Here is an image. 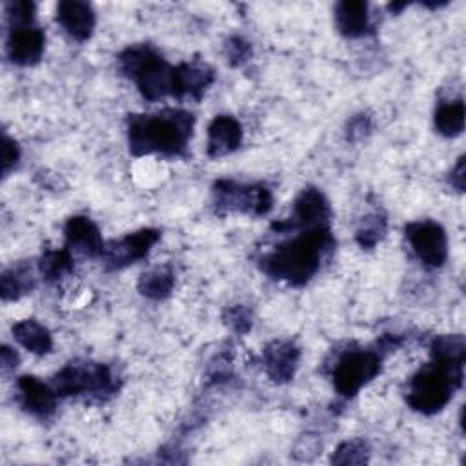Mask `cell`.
Returning a JSON list of instances; mask_svg holds the SVG:
<instances>
[{
  "instance_id": "1",
  "label": "cell",
  "mask_w": 466,
  "mask_h": 466,
  "mask_svg": "<svg viewBox=\"0 0 466 466\" xmlns=\"http://www.w3.org/2000/svg\"><path fill=\"white\" fill-rule=\"evenodd\" d=\"M333 246L335 240L328 226L311 228L264 257L262 269L273 279L302 286L319 271L324 253Z\"/></svg>"
},
{
  "instance_id": "2",
  "label": "cell",
  "mask_w": 466,
  "mask_h": 466,
  "mask_svg": "<svg viewBox=\"0 0 466 466\" xmlns=\"http://www.w3.org/2000/svg\"><path fill=\"white\" fill-rule=\"evenodd\" d=\"M193 131V115L182 109H164L153 115H131L127 120L129 151L142 155H180Z\"/></svg>"
},
{
  "instance_id": "3",
  "label": "cell",
  "mask_w": 466,
  "mask_h": 466,
  "mask_svg": "<svg viewBox=\"0 0 466 466\" xmlns=\"http://www.w3.org/2000/svg\"><path fill=\"white\" fill-rule=\"evenodd\" d=\"M462 368H455L439 360L422 366L408 382L406 400L408 404L426 415L441 411L453 391L461 386Z\"/></svg>"
},
{
  "instance_id": "4",
  "label": "cell",
  "mask_w": 466,
  "mask_h": 466,
  "mask_svg": "<svg viewBox=\"0 0 466 466\" xmlns=\"http://www.w3.org/2000/svg\"><path fill=\"white\" fill-rule=\"evenodd\" d=\"M118 69L135 80L142 96L151 102L167 95L175 96V67L149 47L135 46L126 49L118 56Z\"/></svg>"
},
{
  "instance_id": "5",
  "label": "cell",
  "mask_w": 466,
  "mask_h": 466,
  "mask_svg": "<svg viewBox=\"0 0 466 466\" xmlns=\"http://www.w3.org/2000/svg\"><path fill=\"white\" fill-rule=\"evenodd\" d=\"M51 386L58 397L106 395L116 390L109 368L98 362H69L55 377Z\"/></svg>"
},
{
  "instance_id": "6",
  "label": "cell",
  "mask_w": 466,
  "mask_h": 466,
  "mask_svg": "<svg viewBox=\"0 0 466 466\" xmlns=\"http://www.w3.org/2000/svg\"><path fill=\"white\" fill-rule=\"evenodd\" d=\"M382 357L375 350H350L337 359L331 370L335 390L342 397H353L380 371Z\"/></svg>"
},
{
  "instance_id": "7",
  "label": "cell",
  "mask_w": 466,
  "mask_h": 466,
  "mask_svg": "<svg viewBox=\"0 0 466 466\" xmlns=\"http://www.w3.org/2000/svg\"><path fill=\"white\" fill-rule=\"evenodd\" d=\"M213 193L218 208L251 215H266L273 204L271 193L264 186H244L233 180H218Z\"/></svg>"
},
{
  "instance_id": "8",
  "label": "cell",
  "mask_w": 466,
  "mask_h": 466,
  "mask_svg": "<svg viewBox=\"0 0 466 466\" xmlns=\"http://www.w3.org/2000/svg\"><path fill=\"white\" fill-rule=\"evenodd\" d=\"M406 237L419 257L428 268H441L448 257V238L441 224L433 220H417L406 226Z\"/></svg>"
},
{
  "instance_id": "9",
  "label": "cell",
  "mask_w": 466,
  "mask_h": 466,
  "mask_svg": "<svg viewBox=\"0 0 466 466\" xmlns=\"http://www.w3.org/2000/svg\"><path fill=\"white\" fill-rule=\"evenodd\" d=\"M158 238H160V233L157 229L144 228L135 233H129L118 240H111V242L104 244L100 257L104 258L107 268L120 269V268H126V266L144 258Z\"/></svg>"
},
{
  "instance_id": "10",
  "label": "cell",
  "mask_w": 466,
  "mask_h": 466,
  "mask_svg": "<svg viewBox=\"0 0 466 466\" xmlns=\"http://www.w3.org/2000/svg\"><path fill=\"white\" fill-rule=\"evenodd\" d=\"M289 222H280L275 224V228H284V226H291V228H320V226H328V218H329V204L326 200V197L315 189V187H306L295 200L293 206V215L289 217Z\"/></svg>"
},
{
  "instance_id": "11",
  "label": "cell",
  "mask_w": 466,
  "mask_h": 466,
  "mask_svg": "<svg viewBox=\"0 0 466 466\" xmlns=\"http://www.w3.org/2000/svg\"><path fill=\"white\" fill-rule=\"evenodd\" d=\"M16 388L20 404L25 411L40 419H46L55 413L58 395L51 384H46L33 375H22L16 380Z\"/></svg>"
},
{
  "instance_id": "12",
  "label": "cell",
  "mask_w": 466,
  "mask_h": 466,
  "mask_svg": "<svg viewBox=\"0 0 466 466\" xmlns=\"http://www.w3.org/2000/svg\"><path fill=\"white\" fill-rule=\"evenodd\" d=\"M46 36L44 31L31 25L11 27L7 38V55L18 66H33L44 53Z\"/></svg>"
},
{
  "instance_id": "13",
  "label": "cell",
  "mask_w": 466,
  "mask_h": 466,
  "mask_svg": "<svg viewBox=\"0 0 466 466\" xmlns=\"http://www.w3.org/2000/svg\"><path fill=\"white\" fill-rule=\"evenodd\" d=\"M64 235H66L67 249H73L76 253H82L87 257H96L104 249V240L100 237L98 228L87 217H80V215L71 217L66 222Z\"/></svg>"
},
{
  "instance_id": "14",
  "label": "cell",
  "mask_w": 466,
  "mask_h": 466,
  "mask_svg": "<svg viewBox=\"0 0 466 466\" xmlns=\"http://www.w3.org/2000/svg\"><path fill=\"white\" fill-rule=\"evenodd\" d=\"M300 350L288 340H273L264 348V366L275 382H288L293 379L299 366Z\"/></svg>"
},
{
  "instance_id": "15",
  "label": "cell",
  "mask_w": 466,
  "mask_h": 466,
  "mask_svg": "<svg viewBox=\"0 0 466 466\" xmlns=\"http://www.w3.org/2000/svg\"><path fill=\"white\" fill-rule=\"evenodd\" d=\"M242 142V126L231 115H218L208 126V155L224 157Z\"/></svg>"
},
{
  "instance_id": "16",
  "label": "cell",
  "mask_w": 466,
  "mask_h": 466,
  "mask_svg": "<svg viewBox=\"0 0 466 466\" xmlns=\"http://www.w3.org/2000/svg\"><path fill=\"white\" fill-rule=\"evenodd\" d=\"M56 20L75 40L80 42L87 40L95 27V13L86 2H60L56 7Z\"/></svg>"
},
{
  "instance_id": "17",
  "label": "cell",
  "mask_w": 466,
  "mask_h": 466,
  "mask_svg": "<svg viewBox=\"0 0 466 466\" xmlns=\"http://www.w3.org/2000/svg\"><path fill=\"white\" fill-rule=\"evenodd\" d=\"M213 78V69L206 64H178L175 67V96L189 95L193 98H200Z\"/></svg>"
},
{
  "instance_id": "18",
  "label": "cell",
  "mask_w": 466,
  "mask_h": 466,
  "mask_svg": "<svg viewBox=\"0 0 466 466\" xmlns=\"http://www.w3.org/2000/svg\"><path fill=\"white\" fill-rule=\"evenodd\" d=\"M335 24L337 29L350 38L362 36L370 29L368 4L359 0H346L335 5Z\"/></svg>"
},
{
  "instance_id": "19",
  "label": "cell",
  "mask_w": 466,
  "mask_h": 466,
  "mask_svg": "<svg viewBox=\"0 0 466 466\" xmlns=\"http://www.w3.org/2000/svg\"><path fill=\"white\" fill-rule=\"evenodd\" d=\"M13 335L20 346L35 355H46L53 348L51 333L35 319H24L13 326Z\"/></svg>"
},
{
  "instance_id": "20",
  "label": "cell",
  "mask_w": 466,
  "mask_h": 466,
  "mask_svg": "<svg viewBox=\"0 0 466 466\" xmlns=\"http://www.w3.org/2000/svg\"><path fill=\"white\" fill-rule=\"evenodd\" d=\"M35 288L33 269L27 264H16L5 269L0 277V293L4 300H13Z\"/></svg>"
},
{
  "instance_id": "21",
  "label": "cell",
  "mask_w": 466,
  "mask_h": 466,
  "mask_svg": "<svg viewBox=\"0 0 466 466\" xmlns=\"http://www.w3.org/2000/svg\"><path fill=\"white\" fill-rule=\"evenodd\" d=\"M466 357V342L462 335H439L431 342V359L462 368Z\"/></svg>"
},
{
  "instance_id": "22",
  "label": "cell",
  "mask_w": 466,
  "mask_h": 466,
  "mask_svg": "<svg viewBox=\"0 0 466 466\" xmlns=\"http://www.w3.org/2000/svg\"><path fill=\"white\" fill-rule=\"evenodd\" d=\"M435 127L444 137L461 135L464 129V102L461 98L441 102L435 109Z\"/></svg>"
},
{
  "instance_id": "23",
  "label": "cell",
  "mask_w": 466,
  "mask_h": 466,
  "mask_svg": "<svg viewBox=\"0 0 466 466\" xmlns=\"http://www.w3.org/2000/svg\"><path fill=\"white\" fill-rule=\"evenodd\" d=\"M38 271L49 282H55V280L69 275L73 271V257H71L69 249L46 251L38 260Z\"/></svg>"
},
{
  "instance_id": "24",
  "label": "cell",
  "mask_w": 466,
  "mask_h": 466,
  "mask_svg": "<svg viewBox=\"0 0 466 466\" xmlns=\"http://www.w3.org/2000/svg\"><path fill=\"white\" fill-rule=\"evenodd\" d=\"M175 277L166 268H157L147 273H142L138 280V291L149 299H164L171 293Z\"/></svg>"
},
{
  "instance_id": "25",
  "label": "cell",
  "mask_w": 466,
  "mask_h": 466,
  "mask_svg": "<svg viewBox=\"0 0 466 466\" xmlns=\"http://www.w3.org/2000/svg\"><path fill=\"white\" fill-rule=\"evenodd\" d=\"M384 231H386V218L382 215L375 213V215H368L366 218H362L355 238L362 248L370 249L384 237Z\"/></svg>"
},
{
  "instance_id": "26",
  "label": "cell",
  "mask_w": 466,
  "mask_h": 466,
  "mask_svg": "<svg viewBox=\"0 0 466 466\" xmlns=\"http://www.w3.org/2000/svg\"><path fill=\"white\" fill-rule=\"evenodd\" d=\"M368 455H370L368 444L360 439H353V441L342 442L335 450L331 462H335V464H362L368 461Z\"/></svg>"
},
{
  "instance_id": "27",
  "label": "cell",
  "mask_w": 466,
  "mask_h": 466,
  "mask_svg": "<svg viewBox=\"0 0 466 466\" xmlns=\"http://www.w3.org/2000/svg\"><path fill=\"white\" fill-rule=\"evenodd\" d=\"M7 18L11 22V27H20V25H31L35 18V4L18 0V2H7L5 4Z\"/></svg>"
},
{
  "instance_id": "28",
  "label": "cell",
  "mask_w": 466,
  "mask_h": 466,
  "mask_svg": "<svg viewBox=\"0 0 466 466\" xmlns=\"http://www.w3.org/2000/svg\"><path fill=\"white\" fill-rule=\"evenodd\" d=\"M224 55H226V58H228V62L231 66H240V64H244L249 58L251 47H249V44L246 40H242L238 36H233V38H229L226 42Z\"/></svg>"
},
{
  "instance_id": "29",
  "label": "cell",
  "mask_w": 466,
  "mask_h": 466,
  "mask_svg": "<svg viewBox=\"0 0 466 466\" xmlns=\"http://www.w3.org/2000/svg\"><path fill=\"white\" fill-rule=\"evenodd\" d=\"M224 320H226L235 331L244 333V331H248L249 326H251V313H249V309L244 308V306H233V308H229V309L226 311Z\"/></svg>"
},
{
  "instance_id": "30",
  "label": "cell",
  "mask_w": 466,
  "mask_h": 466,
  "mask_svg": "<svg viewBox=\"0 0 466 466\" xmlns=\"http://www.w3.org/2000/svg\"><path fill=\"white\" fill-rule=\"evenodd\" d=\"M20 158V149L16 146L15 140H11L7 135H4V142H2V171L4 175H7L18 162Z\"/></svg>"
},
{
  "instance_id": "31",
  "label": "cell",
  "mask_w": 466,
  "mask_h": 466,
  "mask_svg": "<svg viewBox=\"0 0 466 466\" xmlns=\"http://www.w3.org/2000/svg\"><path fill=\"white\" fill-rule=\"evenodd\" d=\"M371 127V122H370V116L366 115H357L355 118L350 120L348 124V138L351 140H357L359 137H364Z\"/></svg>"
},
{
  "instance_id": "32",
  "label": "cell",
  "mask_w": 466,
  "mask_h": 466,
  "mask_svg": "<svg viewBox=\"0 0 466 466\" xmlns=\"http://www.w3.org/2000/svg\"><path fill=\"white\" fill-rule=\"evenodd\" d=\"M450 182H451V186H453L457 191H462V189H464V157H461L459 162H457V166L451 169Z\"/></svg>"
},
{
  "instance_id": "33",
  "label": "cell",
  "mask_w": 466,
  "mask_h": 466,
  "mask_svg": "<svg viewBox=\"0 0 466 466\" xmlns=\"http://www.w3.org/2000/svg\"><path fill=\"white\" fill-rule=\"evenodd\" d=\"M16 362H18V355L15 353V350H11L9 346H4L2 348V366H4V370L15 368Z\"/></svg>"
}]
</instances>
